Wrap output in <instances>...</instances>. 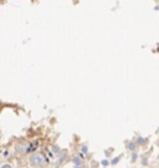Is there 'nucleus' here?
I'll use <instances>...</instances> for the list:
<instances>
[{"label": "nucleus", "instance_id": "1", "mask_svg": "<svg viewBox=\"0 0 159 168\" xmlns=\"http://www.w3.org/2000/svg\"><path fill=\"white\" fill-rule=\"evenodd\" d=\"M29 163L32 167H44L46 164V158L42 153L40 152H34L29 157Z\"/></svg>", "mask_w": 159, "mask_h": 168}, {"label": "nucleus", "instance_id": "2", "mask_svg": "<svg viewBox=\"0 0 159 168\" xmlns=\"http://www.w3.org/2000/svg\"><path fill=\"white\" fill-rule=\"evenodd\" d=\"M15 151H16L18 153H20V154H25V153L29 152V145L20 142V143H18V145L15 146Z\"/></svg>", "mask_w": 159, "mask_h": 168}, {"label": "nucleus", "instance_id": "3", "mask_svg": "<svg viewBox=\"0 0 159 168\" xmlns=\"http://www.w3.org/2000/svg\"><path fill=\"white\" fill-rule=\"evenodd\" d=\"M126 147H127V149H129V151H132V152H134V149H136V147H137V142H127Z\"/></svg>", "mask_w": 159, "mask_h": 168}, {"label": "nucleus", "instance_id": "4", "mask_svg": "<svg viewBox=\"0 0 159 168\" xmlns=\"http://www.w3.org/2000/svg\"><path fill=\"white\" fill-rule=\"evenodd\" d=\"M72 161H73V164H75V166H77V167H78V166H82V158H80V157H75Z\"/></svg>", "mask_w": 159, "mask_h": 168}, {"label": "nucleus", "instance_id": "5", "mask_svg": "<svg viewBox=\"0 0 159 168\" xmlns=\"http://www.w3.org/2000/svg\"><path fill=\"white\" fill-rule=\"evenodd\" d=\"M136 142H137V145L142 146V145H144V143H145V139H144V138H142V137H138Z\"/></svg>", "mask_w": 159, "mask_h": 168}, {"label": "nucleus", "instance_id": "6", "mask_svg": "<svg viewBox=\"0 0 159 168\" xmlns=\"http://www.w3.org/2000/svg\"><path fill=\"white\" fill-rule=\"evenodd\" d=\"M118 161H119V157H117V158H114V159L112 161V164H116V163H117Z\"/></svg>", "mask_w": 159, "mask_h": 168}, {"label": "nucleus", "instance_id": "7", "mask_svg": "<svg viewBox=\"0 0 159 168\" xmlns=\"http://www.w3.org/2000/svg\"><path fill=\"white\" fill-rule=\"evenodd\" d=\"M136 158H137V154L133 153V157H132V162H136Z\"/></svg>", "mask_w": 159, "mask_h": 168}, {"label": "nucleus", "instance_id": "8", "mask_svg": "<svg viewBox=\"0 0 159 168\" xmlns=\"http://www.w3.org/2000/svg\"><path fill=\"white\" fill-rule=\"evenodd\" d=\"M157 145H158V146H159V138H158V141H157Z\"/></svg>", "mask_w": 159, "mask_h": 168}]
</instances>
